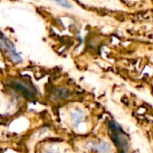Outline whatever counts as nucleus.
<instances>
[{"instance_id":"1","label":"nucleus","mask_w":153,"mask_h":153,"mask_svg":"<svg viewBox=\"0 0 153 153\" xmlns=\"http://www.w3.org/2000/svg\"><path fill=\"white\" fill-rule=\"evenodd\" d=\"M109 129L112 140L115 143L116 146L118 148V150L121 152H126L129 148L128 136L125 134L121 127L114 122L109 123Z\"/></svg>"},{"instance_id":"2","label":"nucleus","mask_w":153,"mask_h":153,"mask_svg":"<svg viewBox=\"0 0 153 153\" xmlns=\"http://www.w3.org/2000/svg\"><path fill=\"white\" fill-rule=\"evenodd\" d=\"M0 50L5 56V57L9 61L13 62V64L20 63L22 60L21 55L16 50L13 42L1 32H0Z\"/></svg>"},{"instance_id":"3","label":"nucleus","mask_w":153,"mask_h":153,"mask_svg":"<svg viewBox=\"0 0 153 153\" xmlns=\"http://www.w3.org/2000/svg\"><path fill=\"white\" fill-rule=\"evenodd\" d=\"M13 85L17 91H21L27 97H34L36 94L35 89L32 86H30V84H28L22 81H15L13 82Z\"/></svg>"},{"instance_id":"4","label":"nucleus","mask_w":153,"mask_h":153,"mask_svg":"<svg viewBox=\"0 0 153 153\" xmlns=\"http://www.w3.org/2000/svg\"><path fill=\"white\" fill-rule=\"evenodd\" d=\"M56 3H57L59 5H61L62 7H65V8H69L71 7V3L68 1V0H52Z\"/></svg>"}]
</instances>
